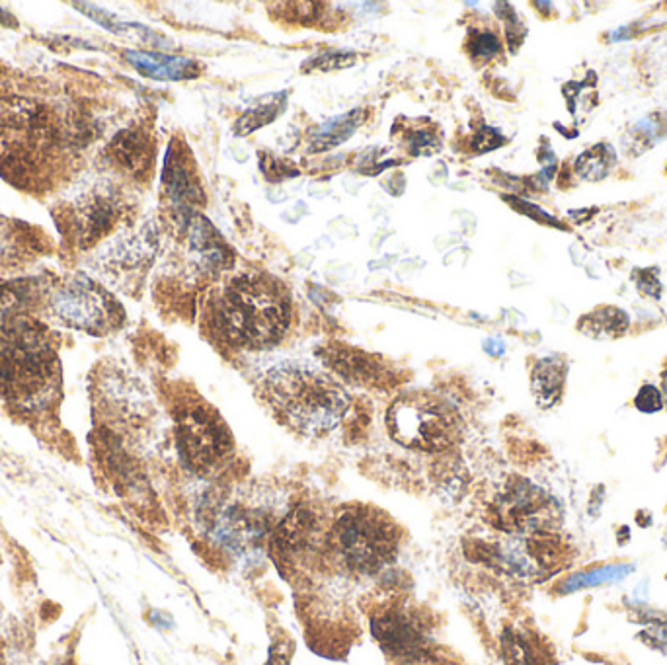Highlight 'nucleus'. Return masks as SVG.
Wrapping results in <instances>:
<instances>
[{"label":"nucleus","mask_w":667,"mask_h":665,"mask_svg":"<svg viewBox=\"0 0 667 665\" xmlns=\"http://www.w3.org/2000/svg\"><path fill=\"white\" fill-rule=\"evenodd\" d=\"M213 320L231 346L240 350L274 348L291 324L289 289L274 275H238L221 291Z\"/></svg>","instance_id":"f257e3e1"},{"label":"nucleus","mask_w":667,"mask_h":665,"mask_svg":"<svg viewBox=\"0 0 667 665\" xmlns=\"http://www.w3.org/2000/svg\"><path fill=\"white\" fill-rule=\"evenodd\" d=\"M262 392L285 426L311 437L334 430L350 408L348 391L330 373L305 361L272 367Z\"/></svg>","instance_id":"f03ea898"},{"label":"nucleus","mask_w":667,"mask_h":665,"mask_svg":"<svg viewBox=\"0 0 667 665\" xmlns=\"http://www.w3.org/2000/svg\"><path fill=\"white\" fill-rule=\"evenodd\" d=\"M57 373V357L43 330L16 318L0 330V391L30 408L41 400Z\"/></svg>","instance_id":"7ed1b4c3"},{"label":"nucleus","mask_w":667,"mask_h":665,"mask_svg":"<svg viewBox=\"0 0 667 665\" xmlns=\"http://www.w3.org/2000/svg\"><path fill=\"white\" fill-rule=\"evenodd\" d=\"M387 428L396 443L416 451L453 447L463 431L459 410L432 392H408L387 412Z\"/></svg>","instance_id":"20e7f679"},{"label":"nucleus","mask_w":667,"mask_h":665,"mask_svg":"<svg viewBox=\"0 0 667 665\" xmlns=\"http://www.w3.org/2000/svg\"><path fill=\"white\" fill-rule=\"evenodd\" d=\"M332 547L348 566L361 572H377L393 560L398 537L381 515L355 509L340 517L332 529Z\"/></svg>","instance_id":"39448f33"},{"label":"nucleus","mask_w":667,"mask_h":665,"mask_svg":"<svg viewBox=\"0 0 667 665\" xmlns=\"http://www.w3.org/2000/svg\"><path fill=\"white\" fill-rule=\"evenodd\" d=\"M178 451L197 474H213L233 455V437L221 416L203 402H194L178 416Z\"/></svg>","instance_id":"423d86ee"},{"label":"nucleus","mask_w":667,"mask_h":665,"mask_svg":"<svg viewBox=\"0 0 667 665\" xmlns=\"http://www.w3.org/2000/svg\"><path fill=\"white\" fill-rule=\"evenodd\" d=\"M51 305L65 324L90 334H104L116 328L123 318L118 303L104 293V289L84 277L73 279L61 287Z\"/></svg>","instance_id":"0eeeda50"},{"label":"nucleus","mask_w":667,"mask_h":665,"mask_svg":"<svg viewBox=\"0 0 667 665\" xmlns=\"http://www.w3.org/2000/svg\"><path fill=\"white\" fill-rule=\"evenodd\" d=\"M164 186L168 197L180 207L190 209L197 203H203L205 196L194 176L192 166L188 164L186 157L174 149H168L166 155V166H164Z\"/></svg>","instance_id":"6e6552de"},{"label":"nucleus","mask_w":667,"mask_h":665,"mask_svg":"<svg viewBox=\"0 0 667 665\" xmlns=\"http://www.w3.org/2000/svg\"><path fill=\"white\" fill-rule=\"evenodd\" d=\"M545 508V500L533 486H517L508 490L498 500V517L508 529H529L539 519V509Z\"/></svg>","instance_id":"1a4fd4ad"},{"label":"nucleus","mask_w":667,"mask_h":665,"mask_svg":"<svg viewBox=\"0 0 667 665\" xmlns=\"http://www.w3.org/2000/svg\"><path fill=\"white\" fill-rule=\"evenodd\" d=\"M125 59L141 75L157 80L194 79L197 63L186 57L149 53V51H125Z\"/></svg>","instance_id":"9d476101"},{"label":"nucleus","mask_w":667,"mask_h":665,"mask_svg":"<svg viewBox=\"0 0 667 665\" xmlns=\"http://www.w3.org/2000/svg\"><path fill=\"white\" fill-rule=\"evenodd\" d=\"M564 381H566V363L562 357L550 355L537 361L531 373V391L537 404L541 408L554 406L562 396Z\"/></svg>","instance_id":"9b49d317"},{"label":"nucleus","mask_w":667,"mask_h":665,"mask_svg":"<svg viewBox=\"0 0 667 665\" xmlns=\"http://www.w3.org/2000/svg\"><path fill=\"white\" fill-rule=\"evenodd\" d=\"M365 112L363 110H352L344 116L328 119L318 127V131L313 135V141L309 145V153H326L348 139L354 137L355 131L365 123Z\"/></svg>","instance_id":"f8f14e48"},{"label":"nucleus","mask_w":667,"mask_h":665,"mask_svg":"<svg viewBox=\"0 0 667 665\" xmlns=\"http://www.w3.org/2000/svg\"><path fill=\"white\" fill-rule=\"evenodd\" d=\"M628 314L617 307H599L593 313L586 314L578 328L593 340H615L627 332Z\"/></svg>","instance_id":"ddd939ff"},{"label":"nucleus","mask_w":667,"mask_h":665,"mask_svg":"<svg viewBox=\"0 0 667 665\" xmlns=\"http://www.w3.org/2000/svg\"><path fill=\"white\" fill-rule=\"evenodd\" d=\"M617 164V155L611 145L597 143L588 151H584L576 160V174L586 182H601L609 176L613 166Z\"/></svg>","instance_id":"4468645a"},{"label":"nucleus","mask_w":667,"mask_h":665,"mask_svg":"<svg viewBox=\"0 0 667 665\" xmlns=\"http://www.w3.org/2000/svg\"><path fill=\"white\" fill-rule=\"evenodd\" d=\"M285 106H287V96L283 92H279V94H274L272 98H268L266 102H260L256 108L246 110L236 121V135L238 137H248L250 133L262 129L264 125L275 121L277 116H281Z\"/></svg>","instance_id":"2eb2a0df"},{"label":"nucleus","mask_w":667,"mask_h":665,"mask_svg":"<svg viewBox=\"0 0 667 665\" xmlns=\"http://www.w3.org/2000/svg\"><path fill=\"white\" fill-rule=\"evenodd\" d=\"M632 570H634L632 564H609V566L584 570V572H578L564 582L562 593H572V591H578V589L603 586V584H615V582L625 580L628 574H632Z\"/></svg>","instance_id":"dca6fc26"},{"label":"nucleus","mask_w":667,"mask_h":665,"mask_svg":"<svg viewBox=\"0 0 667 665\" xmlns=\"http://www.w3.org/2000/svg\"><path fill=\"white\" fill-rule=\"evenodd\" d=\"M357 63V53L354 51H326L320 53L316 57H311L303 69L314 73V71H324V73H332V71H344L350 69Z\"/></svg>","instance_id":"f3484780"},{"label":"nucleus","mask_w":667,"mask_h":665,"mask_svg":"<svg viewBox=\"0 0 667 665\" xmlns=\"http://www.w3.org/2000/svg\"><path fill=\"white\" fill-rule=\"evenodd\" d=\"M506 656L511 665H545V660L539 656L533 644L519 634L506 638Z\"/></svg>","instance_id":"a211bd4d"},{"label":"nucleus","mask_w":667,"mask_h":665,"mask_svg":"<svg viewBox=\"0 0 667 665\" xmlns=\"http://www.w3.org/2000/svg\"><path fill=\"white\" fill-rule=\"evenodd\" d=\"M469 51H471L472 59L486 61V59L500 55L502 41L490 30H474L469 40Z\"/></svg>","instance_id":"6ab92c4d"},{"label":"nucleus","mask_w":667,"mask_h":665,"mask_svg":"<svg viewBox=\"0 0 667 665\" xmlns=\"http://www.w3.org/2000/svg\"><path fill=\"white\" fill-rule=\"evenodd\" d=\"M116 155L125 166L137 168V164H143L147 158V145L137 135H127L116 145Z\"/></svg>","instance_id":"aec40b11"},{"label":"nucleus","mask_w":667,"mask_h":665,"mask_svg":"<svg viewBox=\"0 0 667 665\" xmlns=\"http://www.w3.org/2000/svg\"><path fill=\"white\" fill-rule=\"evenodd\" d=\"M406 139H408V149H410V153L414 157L433 155L441 147L439 137L435 133H432L430 129H414Z\"/></svg>","instance_id":"412c9836"},{"label":"nucleus","mask_w":667,"mask_h":665,"mask_svg":"<svg viewBox=\"0 0 667 665\" xmlns=\"http://www.w3.org/2000/svg\"><path fill=\"white\" fill-rule=\"evenodd\" d=\"M634 406L644 414H656L664 408V396L654 385H644L634 398Z\"/></svg>","instance_id":"4be33fe9"},{"label":"nucleus","mask_w":667,"mask_h":665,"mask_svg":"<svg viewBox=\"0 0 667 665\" xmlns=\"http://www.w3.org/2000/svg\"><path fill=\"white\" fill-rule=\"evenodd\" d=\"M504 145V137L500 135V131L492 129V127H482L476 135H474V147L476 151L480 153H486V151H492L496 147Z\"/></svg>","instance_id":"5701e85b"},{"label":"nucleus","mask_w":667,"mask_h":665,"mask_svg":"<svg viewBox=\"0 0 667 665\" xmlns=\"http://www.w3.org/2000/svg\"><path fill=\"white\" fill-rule=\"evenodd\" d=\"M664 387H666V392H667V373L664 375Z\"/></svg>","instance_id":"b1692460"}]
</instances>
